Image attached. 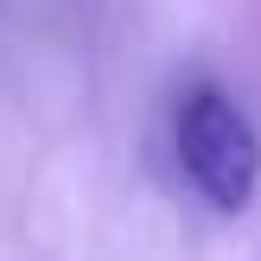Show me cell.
I'll list each match as a JSON object with an SVG mask.
<instances>
[{"label":"cell","mask_w":261,"mask_h":261,"mask_svg":"<svg viewBox=\"0 0 261 261\" xmlns=\"http://www.w3.org/2000/svg\"><path fill=\"white\" fill-rule=\"evenodd\" d=\"M172 147H178L185 185L211 211L236 217V211L255 204V191H261V134H255L249 115H242L236 96H223L217 83L185 89L178 121H172Z\"/></svg>","instance_id":"1"}]
</instances>
